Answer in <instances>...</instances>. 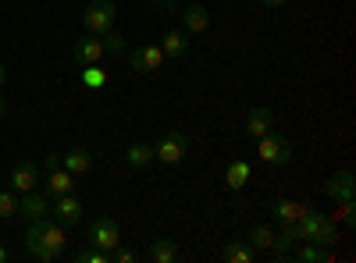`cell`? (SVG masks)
I'll return each mask as SVG.
<instances>
[{
    "mask_svg": "<svg viewBox=\"0 0 356 263\" xmlns=\"http://www.w3.org/2000/svg\"><path fill=\"white\" fill-rule=\"evenodd\" d=\"M54 217L61 221L65 228H72V224H79V221L86 217V210H82V203H79L72 192H65V196L54 199Z\"/></svg>",
    "mask_w": 356,
    "mask_h": 263,
    "instance_id": "cell-8",
    "label": "cell"
},
{
    "mask_svg": "<svg viewBox=\"0 0 356 263\" xmlns=\"http://www.w3.org/2000/svg\"><path fill=\"white\" fill-rule=\"evenodd\" d=\"M246 182H250V164L246 160H232L228 171H225V185L232 192H239V189H246Z\"/></svg>",
    "mask_w": 356,
    "mask_h": 263,
    "instance_id": "cell-18",
    "label": "cell"
},
{
    "mask_svg": "<svg viewBox=\"0 0 356 263\" xmlns=\"http://www.w3.org/2000/svg\"><path fill=\"white\" fill-rule=\"evenodd\" d=\"M0 118H4V96H0Z\"/></svg>",
    "mask_w": 356,
    "mask_h": 263,
    "instance_id": "cell-34",
    "label": "cell"
},
{
    "mask_svg": "<svg viewBox=\"0 0 356 263\" xmlns=\"http://www.w3.org/2000/svg\"><path fill=\"white\" fill-rule=\"evenodd\" d=\"M18 214L25 217V221H40V217H47L50 214V196L47 192H22V199H18Z\"/></svg>",
    "mask_w": 356,
    "mask_h": 263,
    "instance_id": "cell-7",
    "label": "cell"
},
{
    "mask_svg": "<svg viewBox=\"0 0 356 263\" xmlns=\"http://www.w3.org/2000/svg\"><path fill=\"white\" fill-rule=\"evenodd\" d=\"M114 18H118V8L111 0H93V4L82 11V25H86L89 36H107L114 28Z\"/></svg>",
    "mask_w": 356,
    "mask_h": 263,
    "instance_id": "cell-2",
    "label": "cell"
},
{
    "mask_svg": "<svg viewBox=\"0 0 356 263\" xmlns=\"http://www.w3.org/2000/svg\"><path fill=\"white\" fill-rule=\"evenodd\" d=\"M0 90H4V65H0Z\"/></svg>",
    "mask_w": 356,
    "mask_h": 263,
    "instance_id": "cell-33",
    "label": "cell"
},
{
    "mask_svg": "<svg viewBox=\"0 0 356 263\" xmlns=\"http://www.w3.org/2000/svg\"><path fill=\"white\" fill-rule=\"evenodd\" d=\"M324 196L328 199H353L356 196V178H353V171H339L335 178H328L324 182Z\"/></svg>",
    "mask_w": 356,
    "mask_h": 263,
    "instance_id": "cell-13",
    "label": "cell"
},
{
    "mask_svg": "<svg viewBox=\"0 0 356 263\" xmlns=\"http://www.w3.org/2000/svg\"><path fill=\"white\" fill-rule=\"evenodd\" d=\"M171 4H175V0H171Z\"/></svg>",
    "mask_w": 356,
    "mask_h": 263,
    "instance_id": "cell-35",
    "label": "cell"
},
{
    "mask_svg": "<svg viewBox=\"0 0 356 263\" xmlns=\"http://www.w3.org/2000/svg\"><path fill=\"white\" fill-rule=\"evenodd\" d=\"M246 246L257 253V249H271L275 246V228L271 224H253L250 235H246Z\"/></svg>",
    "mask_w": 356,
    "mask_h": 263,
    "instance_id": "cell-19",
    "label": "cell"
},
{
    "mask_svg": "<svg viewBox=\"0 0 356 263\" xmlns=\"http://www.w3.org/2000/svg\"><path fill=\"white\" fill-rule=\"evenodd\" d=\"M150 260H154V263H175V260H178V246H175L171 239H157V242L150 246Z\"/></svg>",
    "mask_w": 356,
    "mask_h": 263,
    "instance_id": "cell-23",
    "label": "cell"
},
{
    "mask_svg": "<svg viewBox=\"0 0 356 263\" xmlns=\"http://www.w3.org/2000/svg\"><path fill=\"white\" fill-rule=\"evenodd\" d=\"M8 260H11V253H8L4 246H0V263H8Z\"/></svg>",
    "mask_w": 356,
    "mask_h": 263,
    "instance_id": "cell-32",
    "label": "cell"
},
{
    "mask_svg": "<svg viewBox=\"0 0 356 263\" xmlns=\"http://www.w3.org/2000/svg\"><path fill=\"white\" fill-rule=\"evenodd\" d=\"M292 256L300 260V263H328V260H332V249H324V246H317V242H303Z\"/></svg>",
    "mask_w": 356,
    "mask_h": 263,
    "instance_id": "cell-21",
    "label": "cell"
},
{
    "mask_svg": "<svg viewBox=\"0 0 356 263\" xmlns=\"http://www.w3.org/2000/svg\"><path fill=\"white\" fill-rule=\"evenodd\" d=\"M314 242H317V246H324V249H332V246L339 242V228H335V221H332V217H328V221H324V224L317 228Z\"/></svg>",
    "mask_w": 356,
    "mask_h": 263,
    "instance_id": "cell-24",
    "label": "cell"
},
{
    "mask_svg": "<svg viewBox=\"0 0 356 263\" xmlns=\"http://www.w3.org/2000/svg\"><path fill=\"white\" fill-rule=\"evenodd\" d=\"M36 185H40V171H36V164L22 160V164L11 167V192H33Z\"/></svg>",
    "mask_w": 356,
    "mask_h": 263,
    "instance_id": "cell-12",
    "label": "cell"
},
{
    "mask_svg": "<svg viewBox=\"0 0 356 263\" xmlns=\"http://www.w3.org/2000/svg\"><path fill=\"white\" fill-rule=\"evenodd\" d=\"M15 214H18V196L0 192V217H15Z\"/></svg>",
    "mask_w": 356,
    "mask_h": 263,
    "instance_id": "cell-29",
    "label": "cell"
},
{
    "mask_svg": "<svg viewBox=\"0 0 356 263\" xmlns=\"http://www.w3.org/2000/svg\"><path fill=\"white\" fill-rule=\"evenodd\" d=\"M310 210V203H300V199H285V196H278L275 203H271V214L278 217V224H296L303 214Z\"/></svg>",
    "mask_w": 356,
    "mask_h": 263,
    "instance_id": "cell-11",
    "label": "cell"
},
{
    "mask_svg": "<svg viewBox=\"0 0 356 263\" xmlns=\"http://www.w3.org/2000/svg\"><path fill=\"white\" fill-rule=\"evenodd\" d=\"M129 65H132V71L150 75V71L164 68V50H161L157 43H143V46H136V50L129 53Z\"/></svg>",
    "mask_w": 356,
    "mask_h": 263,
    "instance_id": "cell-6",
    "label": "cell"
},
{
    "mask_svg": "<svg viewBox=\"0 0 356 263\" xmlns=\"http://www.w3.org/2000/svg\"><path fill=\"white\" fill-rule=\"evenodd\" d=\"M267 132H275V114L267 110V107H253L250 118H246V135L250 139H260Z\"/></svg>",
    "mask_w": 356,
    "mask_h": 263,
    "instance_id": "cell-14",
    "label": "cell"
},
{
    "mask_svg": "<svg viewBox=\"0 0 356 263\" xmlns=\"http://www.w3.org/2000/svg\"><path fill=\"white\" fill-rule=\"evenodd\" d=\"M125 164L143 171V167H150L154 164V146H146V142H132L129 146V153H125Z\"/></svg>",
    "mask_w": 356,
    "mask_h": 263,
    "instance_id": "cell-20",
    "label": "cell"
},
{
    "mask_svg": "<svg viewBox=\"0 0 356 263\" xmlns=\"http://www.w3.org/2000/svg\"><path fill=\"white\" fill-rule=\"evenodd\" d=\"M186 153H189V135H186L182 128L164 132L161 142L154 146V160H161V164H182Z\"/></svg>",
    "mask_w": 356,
    "mask_h": 263,
    "instance_id": "cell-3",
    "label": "cell"
},
{
    "mask_svg": "<svg viewBox=\"0 0 356 263\" xmlns=\"http://www.w3.org/2000/svg\"><path fill=\"white\" fill-rule=\"evenodd\" d=\"M186 36H189L186 28H168V33H164V43H161L164 57H171V61H182L186 50H189V40H186Z\"/></svg>",
    "mask_w": 356,
    "mask_h": 263,
    "instance_id": "cell-15",
    "label": "cell"
},
{
    "mask_svg": "<svg viewBox=\"0 0 356 263\" xmlns=\"http://www.w3.org/2000/svg\"><path fill=\"white\" fill-rule=\"evenodd\" d=\"M100 40H104V53H114V57H122V53H125V36H118L114 28H111L107 36H100Z\"/></svg>",
    "mask_w": 356,
    "mask_h": 263,
    "instance_id": "cell-27",
    "label": "cell"
},
{
    "mask_svg": "<svg viewBox=\"0 0 356 263\" xmlns=\"http://www.w3.org/2000/svg\"><path fill=\"white\" fill-rule=\"evenodd\" d=\"M182 28L186 33H207V28H211V11H207L203 4H193V8H186L182 11Z\"/></svg>",
    "mask_w": 356,
    "mask_h": 263,
    "instance_id": "cell-16",
    "label": "cell"
},
{
    "mask_svg": "<svg viewBox=\"0 0 356 263\" xmlns=\"http://www.w3.org/2000/svg\"><path fill=\"white\" fill-rule=\"evenodd\" d=\"M75 263H111V253H104V249H97V246H89V249H82V253L75 256Z\"/></svg>",
    "mask_w": 356,
    "mask_h": 263,
    "instance_id": "cell-28",
    "label": "cell"
},
{
    "mask_svg": "<svg viewBox=\"0 0 356 263\" xmlns=\"http://www.w3.org/2000/svg\"><path fill=\"white\" fill-rule=\"evenodd\" d=\"M257 153L267 164H289L292 160V142L285 135H278V132H267V135L257 139Z\"/></svg>",
    "mask_w": 356,
    "mask_h": 263,
    "instance_id": "cell-4",
    "label": "cell"
},
{
    "mask_svg": "<svg viewBox=\"0 0 356 263\" xmlns=\"http://www.w3.org/2000/svg\"><path fill=\"white\" fill-rule=\"evenodd\" d=\"M111 263H136V249H129V246L118 242V246L111 249Z\"/></svg>",
    "mask_w": 356,
    "mask_h": 263,
    "instance_id": "cell-30",
    "label": "cell"
},
{
    "mask_svg": "<svg viewBox=\"0 0 356 263\" xmlns=\"http://www.w3.org/2000/svg\"><path fill=\"white\" fill-rule=\"evenodd\" d=\"M72 57H75V65H100L104 61V40L100 36H86V40H79L75 43V50H72Z\"/></svg>",
    "mask_w": 356,
    "mask_h": 263,
    "instance_id": "cell-9",
    "label": "cell"
},
{
    "mask_svg": "<svg viewBox=\"0 0 356 263\" xmlns=\"http://www.w3.org/2000/svg\"><path fill=\"white\" fill-rule=\"evenodd\" d=\"M82 82L89 85V90H104V85H107V71L97 68V65H86L82 68Z\"/></svg>",
    "mask_w": 356,
    "mask_h": 263,
    "instance_id": "cell-25",
    "label": "cell"
},
{
    "mask_svg": "<svg viewBox=\"0 0 356 263\" xmlns=\"http://www.w3.org/2000/svg\"><path fill=\"white\" fill-rule=\"evenodd\" d=\"M65 246H68V231H65L61 221H47V217H40V221L29 224V231H25V249L33 253L40 263L57 260V256L65 253Z\"/></svg>",
    "mask_w": 356,
    "mask_h": 263,
    "instance_id": "cell-1",
    "label": "cell"
},
{
    "mask_svg": "<svg viewBox=\"0 0 356 263\" xmlns=\"http://www.w3.org/2000/svg\"><path fill=\"white\" fill-rule=\"evenodd\" d=\"M221 260H225V263H250V260H253V249L246 246V239H235V242H228V246L221 249Z\"/></svg>",
    "mask_w": 356,
    "mask_h": 263,
    "instance_id": "cell-22",
    "label": "cell"
},
{
    "mask_svg": "<svg viewBox=\"0 0 356 263\" xmlns=\"http://www.w3.org/2000/svg\"><path fill=\"white\" fill-rule=\"evenodd\" d=\"M47 196L50 199H57V196H65V192H72L75 189V174L72 171H65L61 164H57V167H47Z\"/></svg>",
    "mask_w": 356,
    "mask_h": 263,
    "instance_id": "cell-10",
    "label": "cell"
},
{
    "mask_svg": "<svg viewBox=\"0 0 356 263\" xmlns=\"http://www.w3.org/2000/svg\"><path fill=\"white\" fill-rule=\"evenodd\" d=\"M353 210H356V207H353V199H339V207H335L332 221H335V224H342V228H353V221H356V217H353Z\"/></svg>",
    "mask_w": 356,
    "mask_h": 263,
    "instance_id": "cell-26",
    "label": "cell"
},
{
    "mask_svg": "<svg viewBox=\"0 0 356 263\" xmlns=\"http://www.w3.org/2000/svg\"><path fill=\"white\" fill-rule=\"evenodd\" d=\"M118 242H122L118 221H111V217H93V224H89V246H97V249L111 253Z\"/></svg>",
    "mask_w": 356,
    "mask_h": 263,
    "instance_id": "cell-5",
    "label": "cell"
},
{
    "mask_svg": "<svg viewBox=\"0 0 356 263\" xmlns=\"http://www.w3.org/2000/svg\"><path fill=\"white\" fill-rule=\"evenodd\" d=\"M61 167H65V171H72L75 178H79V174H86L89 167H93V153L82 150V146H75V150H68V153L61 157Z\"/></svg>",
    "mask_w": 356,
    "mask_h": 263,
    "instance_id": "cell-17",
    "label": "cell"
},
{
    "mask_svg": "<svg viewBox=\"0 0 356 263\" xmlns=\"http://www.w3.org/2000/svg\"><path fill=\"white\" fill-rule=\"evenodd\" d=\"M260 4H264V8H275V11H278V8H285V4H289V0H260Z\"/></svg>",
    "mask_w": 356,
    "mask_h": 263,
    "instance_id": "cell-31",
    "label": "cell"
}]
</instances>
